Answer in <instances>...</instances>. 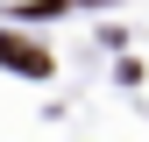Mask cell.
I'll return each mask as SVG.
<instances>
[{
    "label": "cell",
    "mask_w": 149,
    "mask_h": 142,
    "mask_svg": "<svg viewBox=\"0 0 149 142\" xmlns=\"http://www.w3.org/2000/svg\"><path fill=\"white\" fill-rule=\"evenodd\" d=\"M0 64H7V71H22V78H50V71H57L43 43H29V36H7V29H0Z\"/></svg>",
    "instance_id": "6da1fadb"
},
{
    "label": "cell",
    "mask_w": 149,
    "mask_h": 142,
    "mask_svg": "<svg viewBox=\"0 0 149 142\" xmlns=\"http://www.w3.org/2000/svg\"><path fill=\"white\" fill-rule=\"evenodd\" d=\"M71 7V0H29V7H14V14H22V22H50V14H64Z\"/></svg>",
    "instance_id": "7a4b0ae2"
},
{
    "label": "cell",
    "mask_w": 149,
    "mask_h": 142,
    "mask_svg": "<svg viewBox=\"0 0 149 142\" xmlns=\"http://www.w3.org/2000/svg\"><path fill=\"white\" fill-rule=\"evenodd\" d=\"M78 7H100V0H78Z\"/></svg>",
    "instance_id": "3957f363"
}]
</instances>
